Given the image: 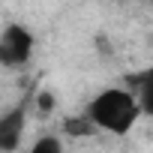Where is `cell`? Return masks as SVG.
I'll list each match as a JSON object with an SVG mask.
<instances>
[{"mask_svg": "<svg viewBox=\"0 0 153 153\" xmlns=\"http://www.w3.org/2000/svg\"><path fill=\"white\" fill-rule=\"evenodd\" d=\"M141 114L144 111H141L138 93H132L126 87H105L84 108V117L99 132H108V135H126V132H132V126L138 123Z\"/></svg>", "mask_w": 153, "mask_h": 153, "instance_id": "obj_1", "label": "cell"}, {"mask_svg": "<svg viewBox=\"0 0 153 153\" xmlns=\"http://www.w3.org/2000/svg\"><path fill=\"white\" fill-rule=\"evenodd\" d=\"M36 39L30 33V27L24 24H6L3 33H0V60H3L6 69H24L33 57Z\"/></svg>", "mask_w": 153, "mask_h": 153, "instance_id": "obj_2", "label": "cell"}, {"mask_svg": "<svg viewBox=\"0 0 153 153\" xmlns=\"http://www.w3.org/2000/svg\"><path fill=\"white\" fill-rule=\"evenodd\" d=\"M24 102L12 105L3 117H0V150L3 153H15L21 147V138H24Z\"/></svg>", "mask_w": 153, "mask_h": 153, "instance_id": "obj_3", "label": "cell"}, {"mask_svg": "<svg viewBox=\"0 0 153 153\" xmlns=\"http://www.w3.org/2000/svg\"><path fill=\"white\" fill-rule=\"evenodd\" d=\"M135 93H138V102H141L144 117H153V66L144 69L135 78Z\"/></svg>", "mask_w": 153, "mask_h": 153, "instance_id": "obj_4", "label": "cell"}, {"mask_svg": "<svg viewBox=\"0 0 153 153\" xmlns=\"http://www.w3.org/2000/svg\"><path fill=\"white\" fill-rule=\"evenodd\" d=\"M27 153H66V150H63V141H60L57 135H39V138L30 144Z\"/></svg>", "mask_w": 153, "mask_h": 153, "instance_id": "obj_5", "label": "cell"}, {"mask_svg": "<svg viewBox=\"0 0 153 153\" xmlns=\"http://www.w3.org/2000/svg\"><path fill=\"white\" fill-rule=\"evenodd\" d=\"M39 108H42V111H51V108H54V96H51L48 90L39 93Z\"/></svg>", "mask_w": 153, "mask_h": 153, "instance_id": "obj_6", "label": "cell"}]
</instances>
